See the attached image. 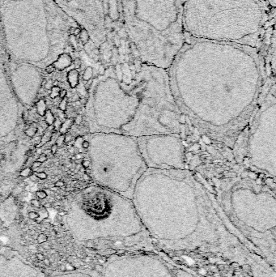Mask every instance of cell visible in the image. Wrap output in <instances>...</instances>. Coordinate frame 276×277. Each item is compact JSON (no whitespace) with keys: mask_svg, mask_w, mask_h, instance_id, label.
Returning <instances> with one entry per match:
<instances>
[{"mask_svg":"<svg viewBox=\"0 0 276 277\" xmlns=\"http://www.w3.org/2000/svg\"><path fill=\"white\" fill-rule=\"evenodd\" d=\"M185 37L167 70L172 97L194 125L224 140L251 118L262 97V58L248 45Z\"/></svg>","mask_w":276,"mask_h":277,"instance_id":"1","label":"cell"},{"mask_svg":"<svg viewBox=\"0 0 276 277\" xmlns=\"http://www.w3.org/2000/svg\"><path fill=\"white\" fill-rule=\"evenodd\" d=\"M101 75L93 96L96 130L135 138L182 132L183 114L172 97L167 70L140 63L129 82L115 70Z\"/></svg>","mask_w":276,"mask_h":277,"instance_id":"2","label":"cell"},{"mask_svg":"<svg viewBox=\"0 0 276 277\" xmlns=\"http://www.w3.org/2000/svg\"><path fill=\"white\" fill-rule=\"evenodd\" d=\"M0 24L8 58L40 64L56 61L80 30L54 0H0Z\"/></svg>","mask_w":276,"mask_h":277,"instance_id":"3","label":"cell"},{"mask_svg":"<svg viewBox=\"0 0 276 277\" xmlns=\"http://www.w3.org/2000/svg\"><path fill=\"white\" fill-rule=\"evenodd\" d=\"M129 38L141 63L168 70L185 42L184 0H120Z\"/></svg>","mask_w":276,"mask_h":277,"instance_id":"4","label":"cell"},{"mask_svg":"<svg viewBox=\"0 0 276 277\" xmlns=\"http://www.w3.org/2000/svg\"><path fill=\"white\" fill-rule=\"evenodd\" d=\"M261 0H184L182 26L194 39L257 48L266 25Z\"/></svg>","mask_w":276,"mask_h":277,"instance_id":"5","label":"cell"},{"mask_svg":"<svg viewBox=\"0 0 276 277\" xmlns=\"http://www.w3.org/2000/svg\"><path fill=\"white\" fill-rule=\"evenodd\" d=\"M94 178L102 187L132 200L135 189L148 167L137 138L118 133L96 135L92 148Z\"/></svg>","mask_w":276,"mask_h":277,"instance_id":"6","label":"cell"},{"mask_svg":"<svg viewBox=\"0 0 276 277\" xmlns=\"http://www.w3.org/2000/svg\"><path fill=\"white\" fill-rule=\"evenodd\" d=\"M79 218L68 220L75 240L90 241L124 230H139L142 221L132 200L104 187H93L85 195Z\"/></svg>","mask_w":276,"mask_h":277,"instance_id":"7","label":"cell"},{"mask_svg":"<svg viewBox=\"0 0 276 277\" xmlns=\"http://www.w3.org/2000/svg\"><path fill=\"white\" fill-rule=\"evenodd\" d=\"M216 185L221 208L234 218L275 220V193L262 181L241 175L219 179Z\"/></svg>","mask_w":276,"mask_h":277,"instance_id":"8","label":"cell"},{"mask_svg":"<svg viewBox=\"0 0 276 277\" xmlns=\"http://www.w3.org/2000/svg\"><path fill=\"white\" fill-rule=\"evenodd\" d=\"M263 94L251 116L247 156L254 171L275 179L276 172V99L273 82Z\"/></svg>","mask_w":276,"mask_h":277,"instance_id":"9","label":"cell"},{"mask_svg":"<svg viewBox=\"0 0 276 277\" xmlns=\"http://www.w3.org/2000/svg\"><path fill=\"white\" fill-rule=\"evenodd\" d=\"M138 148L148 169H185V147L178 135L159 134L137 138Z\"/></svg>","mask_w":276,"mask_h":277,"instance_id":"10","label":"cell"},{"mask_svg":"<svg viewBox=\"0 0 276 277\" xmlns=\"http://www.w3.org/2000/svg\"><path fill=\"white\" fill-rule=\"evenodd\" d=\"M58 7L89 34L95 45L106 41L104 0H54Z\"/></svg>","mask_w":276,"mask_h":277,"instance_id":"11","label":"cell"},{"mask_svg":"<svg viewBox=\"0 0 276 277\" xmlns=\"http://www.w3.org/2000/svg\"><path fill=\"white\" fill-rule=\"evenodd\" d=\"M0 277H46L17 251L9 247L0 248Z\"/></svg>","mask_w":276,"mask_h":277,"instance_id":"12","label":"cell"},{"mask_svg":"<svg viewBox=\"0 0 276 277\" xmlns=\"http://www.w3.org/2000/svg\"><path fill=\"white\" fill-rule=\"evenodd\" d=\"M51 277H95L93 273L89 272L88 271L84 270H73L64 271L59 273L54 274Z\"/></svg>","mask_w":276,"mask_h":277,"instance_id":"13","label":"cell"},{"mask_svg":"<svg viewBox=\"0 0 276 277\" xmlns=\"http://www.w3.org/2000/svg\"><path fill=\"white\" fill-rule=\"evenodd\" d=\"M71 63V57L67 54H61L59 57L57 58V59L54 62L53 65L54 66V67L62 71L65 68H67L69 67Z\"/></svg>","mask_w":276,"mask_h":277,"instance_id":"14","label":"cell"},{"mask_svg":"<svg viewBox=\"0 0 276 277\" xmlns=\"http://www.w3.org/2000/svg\"><path fill=\"white\" fill-rule=\"evenodd\" d=\"M67 80L71 88H74L75 87H77V85H79V71L76 69L71 70L68 72Z\"/></svg>","mask_w":276,"mask_h":277,"instance_id":"15","label":"cell"},{"mask_svg":"<svg viewBox=\"0 0 276 277\" xmlns=\"http://www.w3.org/2000/svg\"><path fill=\"white\" fill-rule=\"evenodd\" d=\"M9 59L8 55L7 54V51L5 49V45H4V36H3V32H2V28H1V24H0V62L1 61H7Z\"/></svg>","mask_w":276,"mask_h":277,"instance_id":"16","label":"cell"},{"mask_svg":"<svg viewBox=\"0 0 276 277\" xmlns=\"http://www.w3.org/2000/svg\"><path fill=\"white\" fill-rule=\"evenodd\" d=\"M46 103L44 99H40L36 104V107H37V112L38 114L41 116V117H44L45 111L47 110V107H46Z\"/></svg>","mask_w":276,"mask_h":277,"instance_id":"17","label":"cell"},{"mask_svg":"<svg viewBox=\"0 0 276 277\" xmlns=\"http://www.w3.org/2000/svg\"><path fill=\"white\" fill-rule=\"evenodd\" d=\"M73 122H74V119L68 118V119L66 120V122H63V123H62L61 128H60V130H59V131L61 132V134H62V135H65V134L68 131V130L71 128V126H72V124H73Z\"/></svg>","mask_w":276,"mask_h":277,"instance_id":"18","label":"cell"},{"mask_svg":"<svg viewBox=\"0 0 276 277\" xmlns=\"http://www.w3.org/2000/svg\"><path fill=\"white\" fill-rule=\"evenodd\" d=\"M45 117V122L47 124L48 126H53L55 121V118H54L53 113L50 109H47L45 111V114L44 115Z\"/></svg>","mask_w":276,"mask_h":277,"instance_id":"19","label":"cell"},{"mask_svg":"<svg viewBox=\"0 0 276 277\" xmlns=\"http://www.w3.org/2000/svg\"><path fill=\"white\" fill-rule=\"evenodd\" d=\"M61 88L59 86H53L50 88V97L52 99H55L59 96V92H60Z\"/></svg>","mask_w":276,"mask_h":277,"instance_id":"20","label":"cell"},{"mask_svg":"<svg viewBox=\"0 0 276 277\" xmlns=\"http://www.w3.org/2000/svg\"><path fill=\"white\" fill-rule=\"evenodd\" d=\"M92 76V68L88 67L84 71V75H83V80L84 81H88L91 79Z\"/></svg>","mask_w":276,"mask_h":277,"instance_id":"21","label":"cell"},{"mask_svg":"<svg viewBox=\"0 0 276 277\" xmlns=\"http://www.w3.org/2000/svg\"><path fill=\"white\" fill-rule=\"evenodd\" d=\"M67 104H68V97H66L62 98V100H61L60 103H59V105H58V108L60 109L61 111H66L67 110Z\"/></svg>","mask_w":276,"mask_h":277,"instance_id":"22","label":"cell"},{"mask_svg":"<svg viewBox=\"0 0 276 277\" xmlns=\"http://www.w3.org/2000/svg\"><path fill=\"white\" fill-rule=\"evenodd\" d=\"M37 131V126H30V127H28L27 130H25V135L28 136V137H30V138H33L34 137V135H36V133Z\"/></svg>","mask_w":276,"mask_h":277,"instance_id":"23","label":"cell"},{"mask_svg":"<svg viewBox=\"0 0 276 277\" xmlns=\"http://www.w3.org/2000/svg\"><path fill=\"white\" fill-rule=\"evenodd\" d=\"M33 169L29 168V167H28V168H25L23 170H21V172H20V177H23V178H29L32 174H33V171H32Z\"/></svg>","mask_w":276,"mask_h":277,"instance_id":"24","label":"cell"},{"mask_svg":"<svg viewBox=\"0 0 276 277\" xmlns=\"http://www.w3.org/2000/svg\"><path fill=\"white\" fill-rule=\"evenodd\" d=\"M36 196L40 200H45V198H47L48 194L46 191H45L43 190H39L36 191Z\"/></svg>","mask_w":276,"mask_h":277,"instance_id":"25","label":"cell"},{"mask_svg":"<svg viewBox=\"0 0 276 277\" xmlns=\"http://www.w3.org/2000/svg\"><path fill=\"white\" fill-rule=\"evenodd\" d=\"M63 143H64V135L61 134L56 139V144L57 145V147H61Z\"/></svg>","mask_w":276,"mask_h":277,"instance_id":"26","label":"cell"},{"mask_svg":"<svg viewBox=\"0 0 276 277\" xmlns=\"http://www.w3.org/2000/svg\"><path fill=\"white\" fill-rule=\"evenodd\" d=\"M47 160H48V156L45 153H40V156H38V158H37V161H39V162H40L41 164H42V163L45 162Z\"/></svg>","mask_w":276,"mask_h":277,"instance_id":"27","label":"cell"},{"mask_svg":"<svg viewBox=\"0 0 276 277\" xmlns=\"http://www.w3.org/2000/svg\"><path fill=\"white\" fill-rule=\"evenodd\" d=\"M36 176H37V178H38L40 180H45V179H46V178H48L47 173L45 172L37 173H36Z\"/></svg>","mask_w":276,"mask_h":277,"instance_id":"28","label":"cell"},{"mask_svg":"<svg viewBox=\"0 0 276 277\" xmlns=\"http://www.w3.org/2000/svg\"><path fill=\"white\" fill-rule=\"evenodd\" d=\"M91 165V162L89 161H85V160H83L82 161V162H81V166L84 168V169H88L89 167Z\"/></svg>","mask_w":276,"mask_h":277,"instance_id":"29","label":"cell"},{"mask_svg":"<svg viewBox=\"0 0 276 277\" xmlns=\"http://www.w3.org/2000/svg\"><path fill=\"white\" fill-rule=\"evenodd\" d=\"M72 138H73V137H72V135H71V134H68V133L65 134V135H64V143H69L71 142V140H72Z\"/></svg>","mask_w":276,"mask_h":277,"instance_id":"30","label":"cell"},{"mask_svg":"<svg viewBox=\"0 0 276 277\" xmlns=\"http://www.w3.org/2000/svg\"><path fill=\"white\" fill-rule=\"evenodd\" d=\"M54 70H55V67H54V66L53 64L48 65L47 67H46V68H45V71H46V73H48V74H50V73H52Z\"/></svg>","mask_w":276,"mask_h":277,"instance_id":"31","label":"cell"},{"mask_svg":"<svg viewBox=\"0 0 276 277\" xmlns=\"http://www.w3.org/2000/svg\"><path fill=\"white\" fill-rule=\"evenodd\" d=\"M83 122V118H82V116L81 115H77L74 119V122L75 124H77V125H79L81 124Z\"/></svg>","mask_w":276,"mask_h":277,"instance_id":"32","label":"cell"},{"mask_svg":"<svg viewBox=\"0 0 276 277\" xmlns=\"http://www.w3.org/2000/svg\"><path fill=\"white\" fill-rule=\"evenodd\" d=\"M81 145H82V148H83L86 150V149L89 148V147H90V142L88 141V140H83Z\"/></svg>","mask_w":276,"mask_h":277,"instance_id":"33","label":"cell"},{"mask_svg":"<svg viewBox=\"0 0 276 277\" xmlns=\"http://www.w3.org/2000/svg\"><path fill=\"white\" fill-rule=\"evenodd\" d=\"M40 166H41V163L39 162V161H34V162L32 164L31 169H38V168H40Z\"/></svg>","mask_w":276,"mask_h":277,"instance_id":"34","label":"cell"},{"mask_svg":"<svg viewBox=\"0 0 276 277\" xmlns=\"http://www.w3.org/2000/svg\"><path fill=\"white\" fill-rule=\"evenodd\" d=\"M61 99H62V98L66 97H67V91L66 90V89H61L60 92H59V96H58Z\"/></svg>","mask_w":276,"mask_h":277,"instance_id":"35","label":"cell"},{"mask_svg":"<svg viewBox=\"0 0 276 277\" xmlns=\"http://www.w3.org/2000/svg\"><path fill=\"white\" fill-rule=\"evenodd\" d=\"M57 149H58V147H57V145L56 144V143H54V144H53V145L51 146L50 152L53 154V155H54V154H56V153H57Z\"/></svg>","mask_w":276,"mask_h":277,"instance_id":"36","label":"cell"},{"mask_svg":"<svg viewBox=\"0 0 276 277\" xmlns=\"http://www.w3.org/2000/svg\"><path fill=\"white\" fill-rule=\"evenodd\" d=\"M54 186L57 187V188H61V187H63V186H65V183L62 180H58V181H57V182L55 183Z\"/></svg>","mask_w":276,"mask_h":277,"instance_id":"37","label":"cell"},{"mask_svg":"<svg viewBox=\"0 0 276 277\" xmlns=\"http://www.w3.org/2000/svg\"><path fill=\"white\" fill-rule=\"evenodd\" d=\"M38 216H39V215L37 212H31L28 213V217L30 218L31 220H35V219H37Z\"/></svg>","mask_w":276,"mask_h":277,"instance_id":"38","label":"cell"},{"mask_svg":"<svg viewBox=\"0 0 276 277\" xmlns=\"http://www.w3.org/2000/svg\"><path fill=\"white\" fill-rule=\"evenodd\" d=\"M31 204L35 207H40V203L39 202V200H31Z\"/></svg>","mask_w":276,"mask_h":277,"instance_id":"39","label":"cell"},{"mask_svg":"<svg viewBox=\"0 0 276 277\" xmlns=\"http://www.w3.org/2000/svg\"><path fill=\"white\" fill-rule=\"evenodd\" d=\"M79 100V95L76 94V93H74V95H72L71 96V97L70 98V101L72 102H78Z\"/></svg>","mask_w":276,"mask_h":277,"instance_id":"40","label":"cell"},{"mask_svg":"<svg viewBox=\"0 0 276 277\" xmlns=\"http://www.w3.org/2000/svg\"><path fill=\"white\" fill-rule=\"evenodd\" d=\"M74 67H75V68H76V69H78V68L80 67V66H81L80 59H79V58H75V59H74Z\"/></svg>","mask_w":276,"mask_h":277,"instance_id":"41","label":"cell"},{"mask_svg":"<svg viewBox=\"0 0 276 277\" xmlns=\"http://www.w3.org/2000/svg\"><path fill=\"white\" fill-rule=\"evenodd\" d=\"M29 178H30L31 181H32V182H33V183H37V182L39 181V178H38L37 176H36V174H32V175L29 177Z\"/></svg>","mask_w":276,"mask_h":277,"instance_id":"42","label":"cell"},{"mask_svg":"<svg viewBox=\"0 0 276 277\" xmlns=\"http://www.w3.org/2000/svg\"><path fill=\"white\" fill-rule=\"evenodd\" d=\"M53 86H54V85H53V81H51L50 80H48V81L46 82V84H45V88H51Z\"/></svg>","mask_w":276,"mask_h":277,"instance_id":"43","label":"cell"},{"mask_svg":"<svg viewBox=\"0 0 276 277\" xmlns=\"http://www.w3.org/2000/svg\"><path fill=\"white\" fill-rule=\"evenodd\" d=\"M275 1L276 0H267L268 4H270V6H271L273 8L275 7Z\"/></svg>","mask_w":276,"mask_h":277,"instance_id":"44","label":"cell"},{"mask_svg":"<svg viewBox=\"0 0 276 277\" xmlns=\"http://www.w3.org/2000/svg\"><path fill=\"white\" fill-rule=\"evenodd\" d=\"M37 258L38 259H40V260H44V259H45L44 255H43L42 254H37Z\"/></svg>","mask_w":276,"mask_h":277,"instance_id":"45","label":"cell"},{"mask_svg":"<svg viewBox=\"0 0 276 277\" xmlns=\"http://www.w3.org/2000/svg\"><path fill=\"white\" fill-rule=\"evenodd\" d=\"M43 261H44L45 264L46 266H50V261L48 259H44V260Z\"/></svg>","mask_w":276,"mask_h":277,"instance_id":"46","label":"cell"},{"mask_svg":"<svg viewBox=\"0 0 276 277\" xmlns=\"http://www.w3.org/2000/svg\"><path fill=\"white\" fill-rule=\"evenodd\" d=\"M73 190H74V188H72V187L70 186H67L66 187V190H66V191H72Z\"/></svg>","mask_w":276,"mask_h":277,"instance_id":"47","label":"cell"},{"mask_svg":"<svg viewBox=\"0 0 276 277\" xmlns=\"http://www.w3.org/2000/svg\"><path fill=\"white\" fill-rule=\"evenodd\" d=\"M57 189H58L57 187H56L55 186H54L53 187H52V188H51V191H52V192H56V191L57 190Z\"/></svg>","mask_w":276,"mask_h":277,"instance_id":"48","label":"cell"},{"mask_svg":"<svg viewBox=\"0 0 276 277\" xmlns=\"http://www.w3.org/2000/svg\"><path fill=\"white\" fill-rule=\"evenodd\" d=\"M19 186H20V188H24V187H25V186H26V185H25V183H20Z\"/></svg>","mask_w":276,"mask_h":277,"instance_id":"49","label":"cell"},{"mask_svg":"<svg viewBox=\"0 0 276 277\" xmlns=\"http://www.w3.org/2000/svg\"><path fill=\"white\" fill-rule=\"evenodd\" d=\"M79 102H80L81 104H86L87 101L85 99H79Z\"/></svg>","mask_w":276,"mask_h":277,"instance_id":"50","label":"cell"},{"mask_svg":"<svg viewBox=\"0 0 276 277\" xmlns=\"http://www.w3.org/2000/svg\"><path fill=\"white\" fill-rule=\"evenodd\" d=\"M66 215H67V212H59V216H66Z\"/></svg>","mask_w":276,"mask_h":277,"instance_id":"51","label":"cell"},{"mask_svg":"<svg viewBox=\"0 0 276 277\" xmlns=\"http://www.w3.org/2000/svg\"><path fill=\"white\" fill-rule=\"evenodd\" d=\"M33 151H31V150H29V151H28V152L26 153V155L32 156L33 155Z\"/></svg>","mask_w":276,"mask_h":277,"instance_id":"52","label":"cell"},{"mask_svg":"<svg viewBox=\"0 0 276 277\" xmlns=\"http://www.w3.org/2000/svg\"><path fill=\"white\" fill-rule=\"evenodd\" d=\"M45 207H50L51 204L50 203H46L45 204Z\"/></svg>","mask_w":276,"mask_h":277,"instance_id":"53","label":"cell"},{"mask_svg":"<svg viewBox=\"0 0 276 277\" xmlns=\"http://www.w3.org/2000/svg\"><path fill=\"white\" fill-rule=\"evenodd\" d=\"M74 148H70L69 149V152H71V153H73V152H74Z\"/></svg>","mask_w":276,"mask_h":277,"instance_id":"54","label":"cell"}]
</instances>
